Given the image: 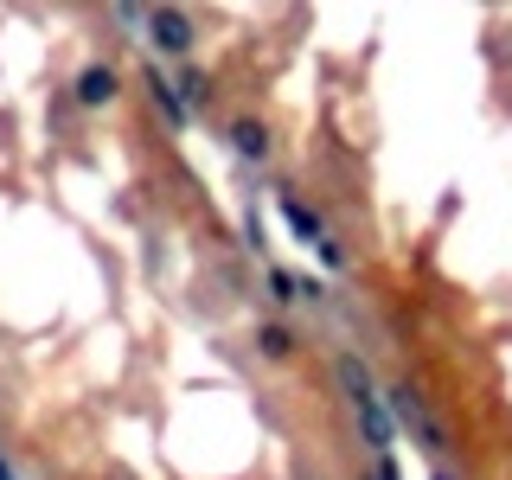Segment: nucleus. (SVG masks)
I'll list each match as a JSON object with an SVG mask.
<instances>
[{
  "label": "nucleus",
  "instance_id": "obj_1",
  "mask_svg": "<svg viewBox=\"0 0 512 480\" xmlns=\"http://www.w3.org/2000/svg\"><path fill=\"white\" fill-rule=\"evenodd\" d=\"M333 378H340V391H346V404L359 410V423H365V442L378 448V455H391V404H384V391L372 384V372H365L359 359H352V352H340V359H333Z\"/></svg>",
  "mask_w": 512,
  "mask_h": 480
},
{
  "label": "nucleus",
  "instance_id": "obj_2",
  "mask_svg": "<svg viewBox=\"0 0 512 480\" xmlns=\"http://www.w3.org/2000/svg\"><path fill=\"white\" fill-rule=\"evenodd\" d=\"M384 404H391V423L404 429L416 448H429V455H442V448H448V429L436 423V410H429V397L416 391V384H391Z\"/></svg>",
  "mask_w": 512,
  "mask_h": 480
},
{
  "label": "nucleus",
  "instance_id": "obj_3",
  "mask_svg": "<svg viewBox=\"0 0 512 480\" xmlns=\"http://www.w3.org/2000/svg\"><path fill=\"white\" fill-rule=\"evenodd\" d=\"M282 218H288V231H295L301 244H308V250L320 256V263H327V269H340V263H346V250L333 244V231L320 224V212H314V205H301L295 192H282Z\"/></svg>",
  "mask_w": 512,
  "mask_h": 480
},
{
  "label": "nucleus",
  "instance_id": "obj_4",
  "mask_svg": "<svg viewBox=\"0 0 512 480\" xmlns=\"http://www.w3.org/2000/svg\"><path fill=\"white\" fill-rule=\"evenodd\" d=\"M148 45L160 58H192V45H199L192 13L186 7H148Z\"/></svg>",
  "mask_w": 512,
  "mask_h": 480
},
{
  "label": "nucleus",
  "instance_id": "obj_5",
  "mask_svg": "<svg viewBox=\"0 0 512 480\" xmlns=\"http://www.w3.org/2000/svg\"><path fill=\"white\" fill-rule=\"evenodd\" d=\"M71 96H77V109H109L122 96L116 64H84V71H77V84H71Z\"/></svg>",
  "mask_w": 512,
  "mask_h": 480
},
{
  "label": "nucleus",
  "instance_id": "obj_6",
  "mask_svg": "<svg viewBox=\"0 0 512 480\" xmlns=\"http://www.w3.org/2000/svg\"><path fill=\"white\" fill-rule=\"evenodd\" d=\"M148 96H154V109H160V116H167L173 128H186V122H192V109H186V96H180V84H173V77L148 71Z\"/></svg>",
  "mask_w": 512,
  "mask_h": 480
},
{
  "label": "nucleus",
  "instance_id": "obj_7",
  "mask_svg": "<svg viewBox=\"0 0 512 480\" xmlns=\"http://www.w3.org/2000/svg\"><path fill=\"white\" fill-rule=\"evenodd\" d=\"M295 327H288V320H263V327H256V352H263L269 365H282V359H295Z\"/></svg>",
  "mask_w": 512,
  "mask_h": 480
},
{
  "label": "nucleus",
  "instance_id": "obj_8",
  "mask_svg": "<svg viewBox=\"0 0 512 480\" xmlns=\"http://www.w3.org/2000/svg\"><path fill=\"white\" fill-rule=\"evenodd\" d=\"M231 148L244 154V160H269V148H276V141H269V128L256 122V116H237V122H231Z\"/></svg>",
  "mask_w": 512,
  "mask_h": 480
},
{
  "label": "nucleus",
  "instance_id": "obj_9",
  "mask_svg": "<svg viewBox=\"0 0 512 480\" xmlns=\"http://www.w3.org/2000/svg\"><path fill=\"white\" fill-rule=\"evenodd\" d=\"M269 301H282V308L320 301V282H301V276H288V269H269Z\"/></svg>",
  "mask_w": 512,
  "mask_h": 480
},
{
  "label": "nucleus",
  "instance_id": "obj_10",
  "mask_svg": "<svg viewBox=\"0 0 512 480\" xmlns=\"http://www.w3.org/2000/svg\"><path fill=\"white\" fill-rule=\"evenodd\" d=\"M180 90H186V109H205V103H212V90H205V77H199V71H192Z\"/></svg>",
  "mask_w": 512,
  "mask_h": 480
},
{
  "label": "nucleus",
  "instance_id": "obj_11",
  "mask_svg": "<svg viewBox=\"0 0 512 480\" xmlns=\"http://www.w3.org/2000/svg\"><path fill=\"white\" fill-rule=\"evenodd\" d=\"M378 480H397V461L391 455H378Z\"/></svg>",
  "mask_w": 512,
  "mask_h": 480
},
{
  "label": "nucleus",
  "instance_id": "obj_12",
  "mask_svg": "<svg viewBox=\"0 0 512 480\" xmlns=\"http://www.w3.org/2000/svg\"><path fill=\"white\" fill-rule=\"evenodd\" d=\"M0 480H13V468H7V461H0Z\"/></svg>",
  "mask_w": 512,
  "mask_h": 480
},
{
  "label": "nucleus",
  "instance_id": "obj_13",
  "mask_svg": "<svg viewBox=\"0 0 512 480\" xmlns=\"http://www.w3.org/2000/svg\"><path fill=\"white\" fill-rule=\"evenodd\" d=\"M436 480H455V474H448V468H436Z\"/></svg>",
  "mask_w": 512,
  "mask_h": 480
}]
</instances>
